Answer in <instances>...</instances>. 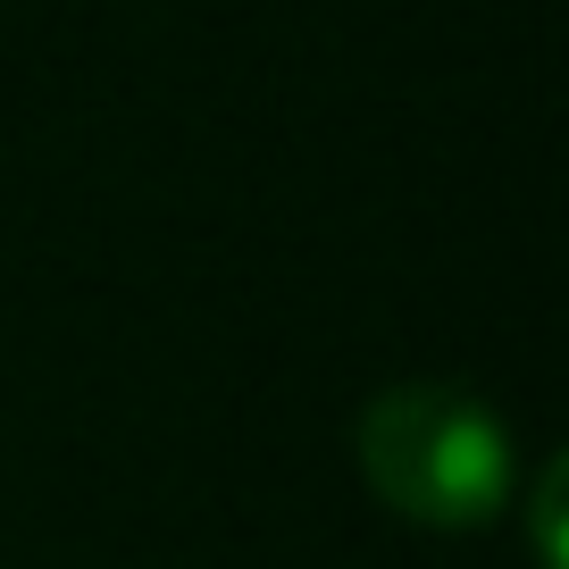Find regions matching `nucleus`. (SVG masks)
I'll use <instances>...</instances> for the list:
<instances>
[{"mask_svg":"<svg viewBox=\"0 0 569 569\" xmlns=\"http://www.w3.org/2000/svg\"><path fill=\"white\" fill-rule=\"evenodd\" d=\"M561 486H569V461H545V469H536V495H528L536 569H569V561H561Z\"/></svg>","mask_w":569,"mask_h":569,"instance_id":"nucleus-2","label":"nucleus"},{"mask_svg":"<svg viewBox=\"0 0 569 569\" xmlns=\"http://www.w3.org/2000/svg\"><path fill=\"white\" fill-rule=\"evenodd\" d=\"M360 478L410 528H486L511 511L519 486V452H511V419L469 386H386L352 427Z\"/></svg>","mask_w":569,"mask_h":569,"instance_id":"nucleus-1","label":"nucleus"}]
</instances>
